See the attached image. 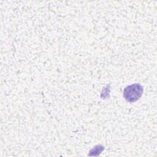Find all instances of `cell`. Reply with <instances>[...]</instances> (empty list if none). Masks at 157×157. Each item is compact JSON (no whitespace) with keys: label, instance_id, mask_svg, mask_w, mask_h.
<instances>
[{"label":"cell","instance_id":"cell-1","mask_svg":"<svg viewBox=\"0 0 157 157\" xmlns=\"http://www.w3.org/2000/svg\"><path fill=\"white\" fill-rule=\"evenodd\" d=\"M143 87L139 83H134L126 86L123 91L125 99L130 102L137 101L142 96Z\"/></svg>","mask_w":157,"mask_h":157},{"label":"cell","instance_id":"cell-2","mask_svg":"<svg viewBox=\"0 0 157 157\" xmlns=\"http://www.w3.org/2000/svg\"><path fill=\"white\" fill-rule=\"evenodd\" d=\"M103 150H104V147L101 146V145L96 146L91 150V151H93V154H91V155H94L95 153H97V155H98Z\"/></svg>","mask_w":157,"mask_h":157}]
</instances>
